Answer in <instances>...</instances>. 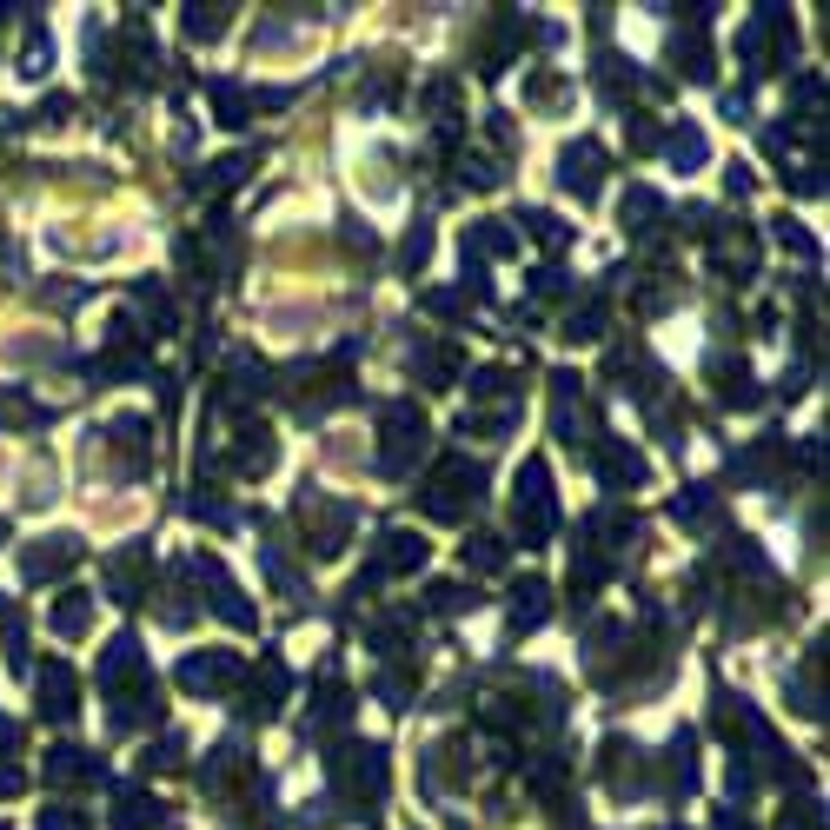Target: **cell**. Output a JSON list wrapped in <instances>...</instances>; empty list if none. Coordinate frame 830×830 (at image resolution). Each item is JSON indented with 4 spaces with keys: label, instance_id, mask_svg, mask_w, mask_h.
Listing matches in <instances>:
<instances>
[{
    "label": "cell",
    "instance_id": "obj_1",
    "mask_svg": "<svg viewBox=\"0 0 830 830\" xmlns=\"http://www.w3.org/2000/svg\"><path fill=\"white\" fill-rule=\"evenodd\" d=\"M87 459H100L114 478H140L146 459H153V426H146V419H107V426L87 439Z\"/></svg>",
    "mask_w": 830,
    "mask_h": 830
},
{
    "label": "cell",
    "instance_id": "obj_2",
    "mask_svg": "<svg viewBox=\"0 0 830 830\" xmlns=\"http://www.w3.org/2000/svg\"><path fill=\"white\" fill-rule=\"evenodd\" d=\"M478 491H485V472H478L472 459H446V465L432 472V485H426V512L446 519V525H459V519L478 506Z\"/></svg>",
    "mask_w": 830,
    "mask_h": 830
},
{
    "label": "cell",
    "instance_id": "obj_3",
    "mask_svg": "<svg viewBox=\"0 0 830 830\" xmlns=\"http://www.w3.org/2000/svg\"><path fill=\"white\" fill-rule=\"evenodd\" d=\"M353 506L346 498H325V491H306L299 498V538H306V552H319V558H332L346 545V532H353Z\"/></svg>",
    "mask_w": 830,
    "mask_h": 830
},
{
    "label": "cell",
    "instance_id": "obj_4",
    "mask_svg": "<svg viewBox=\"0 0 830 830\" xmlns=\"http://www.w3.org/2000/svg\"><path fill=\"white\" fill-rule=\"evenodd\" d=\"M426 452V412L412 405V399H399L392 412H386V446H379V465L399 478V472H412V459Z\"/></svg>",
    "mask_w": 830,
    "mask_h": 830
},
{
    "label": "cell",
    "instance_id": "obj_5",
    "mask_svg": "<svg viewBox=\"0 0 830 830\" xmlns=\"http://www.w3.org/2000/svg\"><path fill=\"white\" fill-rule=\"evenodd\" d=\"M332 778H340V791L372 804L386 791V751L379 744H346V751H332Z\"/></svg>",
    "mask_w": 830,
    "mask_h": 830
},
{
    "label": "cell",
    "instance_id": "obj_6",
    "mask_svg": "<svg viewBox=\"0 0 830 830\" xmlns=\"http://www.w3.org/2000/svg\"><path fill=\"white\" fill-rule=\"evenodd\" d=\"M737 54H744V67H751V73H778V60L791 54V21L784 14L751 21V27H744V40H737Z\"/></svg>",
    "mask_w": 830,
    "mask_h": 830
},
{
    "label": "cell",
    "instance_id": "obj_7",
    "mask_svg": "<svg viewBox=\"0 0 830 830\" xmlns=\"http://www.w3.org/2000/svg\"><path fill=\"white\" fill-rule=\"evenodd\" d=\"M598 174H605V146H598V140H571V146L558 153V180H565V193L598 200Z\"/></svg>",
    "mask_w": 830,
    "mask_h": 830
},
{
    "label": "cell",
    "instance_id": "obj_8",
    "mask_svg": "<svg viewBox=\"0 0 830 830\" xmlns=\"http://www.w3.org/2000/svg\"><path fill=\"white\" fill-rule=\"evenodd\" d=\"M67 565H80V538H67V532L34 538V545L21 552V578H27V585H47V578H60Z\"/></svg>",
    "mask_w": 830,
    "mask_h": 830
},
{
    "label": "cell",
    "instance_id": "obj_9",
    "mask_svg": "<svg viewBox=\"0 0 830 830\" xmlns=\"http://www.w3.org/2000/svg\"><path fill=\"white\" fill-rule=\"evenodd\" d=\"M598 771H605V784H612L618 797H638V791H644V778H651L644 751H638V744H625V737H612L605 751H598Z\"/></svg>",
    "mask_w": 830,
    "mask_h": 830
},
{
    "label": "cell",
    "instance_id": "obj_10",
    "mask_svg": "<svg viewBox=\"0 0 830 830\" xmlns=\"http://www.w3.org/2000/svg\"><path fill=\"white\" fill-rule=\"evenodd\" d=\"M233 678H239V657L233 651H200V657L180 664V691H193V698H206V691H220Z\"/></svg>",
    "mask_w": 830,
    "mask_h": 830
},
{
    "label": "cell",
    "instance_id": "obj_11",
    "mask_svg": "<svg viewBox=\"0 0 830 830\" xmlns=\"http://www.w3.org/2000/svg\"><path fill=\"white\" fill-rule=\"evenodd\" d=\"M146 578H153V558H146L140 545L107 558V592H114L120 605H140V598H146Z\"/></svg>",
    "mask_w": 830,
    "mask_h": 830
},
{
    "label": "cell",
    "instance_id": "obj_12",
    "mask_svg": "<svg viewBox=\"0 0 830 830\" xmlns=\"http://www.w3.org/2000/svg\"><path fill=\"white\" fill-rule=\"evenodd\" d=\"M34 685H40V711L47 718H73L80 711V678H73V664H40V672H34Z\"/></svg>",
    "mask_w": 830,
    "mask_h": 830
},
{
    "label": "cell",
    "instance_id": "obj_13",
    "mask_svg": "<svg viewBox=\"0 0 830 830\" xmlns=\"http://www.w3.org/2000/svg\"><path fill=\"white\" fill-rule=\"evenodd\" d=\"M100 685H107L114 698H120V691H133V685H146V657H140V644H133V638H114V644H107Z\"/></svg>",
    "mask_w": 830,
    "mask_h": 830
},
{
    "label": "cell",
    "instance_id": "obj_14",
    "mask_svg": "<svg viewBox=\"0 0 830 830\" xmlns=\"http://www.w3.org/2000/svg\"><path fill=\"white\" fill-rule=\"evenodd\" d=\"M419 565H426V538H419V532H386V538H379V565H372V578H386V571L405 578V571H419Z\"/></svg>",
    "mask_w": 830,
    "mask_h": 830
},
{
    "label": "cell",
    "instance_id": "obj_15",
    "mask_svg": "<svg viewBox=\"0 0 830 830\" xmlns=\"http://www.w3.org/2000/svg\"><path fill=\"white\" fill-rule=\"evenodd\" d=\"M239 784H253V764H246V744H220L213 751V764H206V791L213 797H226V791H239Z\"/></svg>",
    "mask_w": 830,
    "mask_h": 830
},
{
    "label": "cell",
    "instance_id": "obj_16",
    "mask_svg": "<svg viewBox=\"0 0 830 830\" xmlns=\"http://www.w3.org/2000/svg\"><path fill=\"white\" fill-rule=\"evenodd\" d=\"M353 718V691L340 685V678H319V691H312V718H306V731H325V724H346Z\"/></svg>",
    "mask_w": 830,
    "mask_h": 830
},
{
    "label": "cell",
    "instance_id": "obj_17",
    "mask_svg": "<svg viewBox=\"0 0 830 830\" xmlns=\"http://www.w3.org/2000/svg\"><path fill=\"white\" fill-rule=\"evenodd\" d=\"M286 698V664H260L253 685H246V718H273Z\"/></svg>",
    "mask_w": 830,
    "mask_h": 830
},
{
    "label": "cell",
    "instance_id": "obj_18",
    "mask_svg": "<svg viewBox=\"0 0 830 830\" xmlns=\"http://www.w3.org/2000/svg\"><path fill=\"white\" fill-rule=\"evenodd\" d=\"M711 239H718V266H724L731 280H744V273H751V260H758V239L744 233V226H718Z\"/></svg>",
    "mask_w": 830,
    "mask_h": 830
},
{
    "label": "cell",
    "instance_id": "obj_19",
    "mask_svg": "<svg viewBox=\"0 0 830 830\" xmlns=\"http://www.w3.org/2000/svg\"><path fill=\"white\" fill-rule=\"evenodd\" d=\"M598 478H605V485H618V491H631V485L644 478V459H638L631 446L605 439V446H598Z\"/></svg>",
    "mask_w": 830,
    "mask_h": 830
},
{
    "label": "cell",
    "instance_id": "obj_20",
    "mask_svg": "<svg viewBox=\"0 0 830 830\" xmlns=\"http://www.w3.org/2000/svg\"><path fill=\"white\" fill-rule=\"evenodd\" d=\"M552 612V592H545V578H519V585H512V631H532L538 618Z\"/></svg>",
    "mask_w": 830,
    "mask_h": 830
},
{
    "label": "cell",
    "instance_id": "obj_21",
    "mask_svg": "<svg viewBox=\"0 0 830 830\" xmlns=\"http://www.w3.org/2000/svg\"><path fill=\"white\" fill-rule=\"evenodd\" d=\"M47 778H54V784H100V758H94V751H73V744H60V751L47 758Z\"/></svg>",
    "mask_w": 830,
    "mask_h": 830
},
{
    "label": "cell",
    "instance_id": "obj_22",
    "mask_svg": "<svg viewBox=\"0 0 830 830\" xmlns=\"http://www.w3.org/2000/svg\"><path fill=\"white\" fill-rule=\"evenodd\" d=\"M146 724H159L153 685H133V691H120V698H114V731H146Z\"/></svg>",
    "mask_w": 830,
    "mask_h": 830
},
{
    "label": "cell",
    "instance_id": "obj_23",
    "mask_svg": "<svg viewBox=\"0 0 830 830\" xmlns=\"http://www.w3.org/2000/svg\"><path fill=\"white\" fill-rule=\"evenodd\" d=\"M54 631H60V638H87V631H94V598H87V592H60Z\"/></svg>",
    "mask_w": 830,
    "mask_h": 830
},
{
    "label": "cell",
    "instance_id": "obj_24",
    "mask_svg": "<svg viewBox=\"0 0 830 830\" xmlns=\"http://www.w3.org/2000/svg\"><path fill=\"white\" fill-rule=\"evenodd\" d=\"M711 372H718V399H724V405H758V392H751V372H744V359H718Z\"/></svg>",
    "mask_w": 830,
    "mask_h": 830
},
{
    "label": "cell",
    "instance_id": "obj_25",
    "mask_svg": "<svg viewBox=\"0 0 830 830\" xmlns=\"http://www.w3.org/2000/svg\"><path fill=\"white\" fill-rule=\"evenodd\" d=\"M459 372V346H426L419 359H412V379H419V386H446Z\"/></svg>",
    "mask_w": 830,
    "mask_h": 830
},
{
    "label": "cell",
    "instance_id": "obj_26",
    "mask_svg": "<svg viewBox=\"0 0 830 830\" xmlns=\"http://www.w3.org/2000/svg\"><path fill=\"white\" fill-rule=\"evenodd\" d=\"M672 60H678L685 80H711V47H704L698 34H678V40H672Z\"/></svg>",
    "mask_w": 830,
    "mask_h": 830
},
{
    "label": "cell",
    "instance_id": "obj_27",
    "mask_svg": "<svg viewBox=\"0 0 830 830\" xmlns=\"http://www.w3.org/2000/svg\"><path fill=\"white\" fill-rule=\"evenodd\" d=\"M657 220H664L657 193H651V187H631V193H625V226H631V233H651Z\"/></svg>",
    "mask_w": 830,
    "mask_h": 830
},
{
    "label": "cell",
    "instance_id": "obj_28",
    "mask_svg": "<svg viewBox=\"0 0 830 830\" xmlns=\"http://www.w3.org/2000/svg\"><path fill=\"white\" fill-rule=\"evenodd\" d=\"M114 817H120V830H153L159 823V804L146 791H120V810Z\"/></svg>",
    "mask_w": 830,
    "mask_h": 830
},
{
    "label": "cell",
    "instance_id": "obj_29",
    "mask_svg": "<svg viewBox=\"0 0 830 830\" xmlns=\"http://www.w3.org/2000/svg\"><path fill=\"white\" fill-rule=\"evenodd\" d=\"M512 246H519V233H512V226H498V220H485V226L472 233V253H465V260H478V253H498V260H506Z\"/></svg>",
    "mask_w": 830,
    "mask_h": 830
},
{
    "label": "cell",
    "instance_id": "obj_30",
    "mask_svg": "<svg viewBox=\"0 0 830 830\" xmlns=\"http://www.w3.org/2000/svg\"><path fill=\"white\" fill-rule=\"evenodd\" d=\"M213 107H220V127H246V114H253V100L239 87H213Z\"/></svg>",
    "mask_w": 830,
    "mask_h": 830
},
{
    "label": "cell",
    "instance_id": "obj_31",
    "mask_svg": "<svg viewBox=\"0 0 830 830\" xmlns=\"http://www.w3.org/2000/svg\"><path fill=\"white\" fill-rule=\"evenodd\" d=\"M187 34L193 40H220L226 34V8H187Z\"/></svg>",
    "mask_w": 830,
    "mask_h": 830
},
{
    "label": "cell",
    "instance_id": "obj_32",
    "mask_svg": "<svg viewBox=\"0 0 830 830\" xmlns=\"http://www.w3.org/2000/svg\"><path fill=\"white\" fill-rule=\"evenodd\" d=\"M47 60H54L47 34H40V27H27V54H21V73H27V80H40V73H47Z\"/></svg>",
    "mask_w": 830,
    "mask_h": 830
},
{
    "label": "cell",
    "instance_id": "obj_33",
    "mask_svg": "<svg viewBox=\"0 0 830 830\" xmlns=\"http://www.w3.org/2000/svg\"><path fill=\"white\" fill-rule=\"evenodd\" d=\"M519 226H532L545 246H565V239H571V226H565V220H552V213H538V206H532V213H519Z\"/></svg>",
    "mask_w": 830,
    "mask_h": 830
},
{
    "label": "cell",
    "instance_id": "obj_34",
    "mask_svg": "<svg viewBox=\"0 0 830 830\" xmlns=\"http://www.w3.org/2000/svg\"><path fill=\"white\" fill-rule=\"evenodd\" d=\"M565 100H571V87L558 73H532V107H565Z\"/></svg>",
    "mask_w": 830,
    "mask_h": 830
},
{
    "label": "cell",
    "instance_id": "obj_35",
    "mask_svg": "<svg viewBox=\"0 0 830 830\" xmlns=\"http://www.w3.org/2000/svg\"><path fill=\"white\" fill-rule=\"evenodd\" d=\"M691 778H698V758H691V737H678V744H672V791H691Z\"/></svg>",
    "mask_w": 830,
    "mask_h": 830
},
{
    "label": "cell",
    "instance_id": "obj_36",
    "mask_svg": "<svg viewBox=\"0 0 830 830\" xmlns=\"http://www.w3.org/2000/svg\"><path fill=\"white\" fill-rule=\"evenodd\" d=\"M146 764H153V771H180V764H187V737H159Z\"/></svg>",
    "mask_w": 830,
    "mask_h": 830
},
{
    "label": "cell",
    "instance_id": "obj_37",
    "mask_svg": "<svg viewBox=\"0 0 830 830\" xmlns=\"http://www.w3.org/2000/svg\"><path fill=\"white\" fill-rule=\"evenodd\" d=\"M386 166H392V159H386V153H372V159H366V166H359V174H366V193H372V200H379V193H392V187H399V174H386Z\"/></svg>",
    "mask_w": 830,
    "mask_h": 830
},
{
    "label": "cell",
    "instance_id": "obj_38",
    "mask_svg": "<svg viewBox=\"0 0 830 830\" xmlns=\"http://www.w3.org/2000/svg\"><path fill=\"white\" fill-rule=\"evenodd\" d=\"M379 698H386L392 711H399V704L412 698V672H405V664H399V672H379Z\"/></svg>",
    "mask_w": 830,
    "mask_h": 830
},
{
    "label": "cell",
    "instance_id": "obj_39",
    "mask_svg": "<svg viewBox=\"0 0 830 830\" xmlns=\"http://www.w3.org/2000/svg\"><path fill=\"white\" fill-rule=\"evenodd\" d=\"M426 253H432V233H426V220H419V233L405 239V253H399V266H405V273H419V266H426Z\"/></svg>",
    "mask_w": 830,
    "mask_h": 830
},
{
    "label": "cell",
    "instance_id": "obj_40",
    "mask_svg": "<svg viewBox=\"0 0 830 830\" xmlns=\"http://www.w3.org/2000/svg\"><path fill=\"white\" fill-rule=\"evenodd\" d=\"M472 565H478V571H491V565H506V538H491V532H478V538H472Z\"/></svg>",
    "mask_w": 830,
    "mask_h": 830
},
{
    "label": "cell",
    "instance_id": "obj_41",
    "mask_svg": "<svg viewBox=\"0 0 830 830\" xmlns=\"http://www.w3.org/2000/svg\"><path fill=\"white\" fill-rule=\"evenodd\" d=\"M47 498H54V465L34 459V472H27V506H47Z\"/></svg>",
    "mask_w": 830,
    "mask_h": 830
},
{
    "label": "cell",
    "instance_id": "obj_42",
    "mask_svg": "<svg viewBox=\"0 0 830 830\" xmlns=\"http://www.w3.org/2000/svg\"><path fill=\"white\" fill-rule=\"evenodd\" d=\"M698 153H704L698 127H678V133H672V159H678V166H698Z\"/></svg>",
    "mask_w": 830,
    "mask_h": 830
},
{
    "label": "cell",
    "instance_id": "obj_43",
    "mask_svg": "<svg viewBox=\"0 0 830 830\" xmlns=\"http://www.w3.org/2000/svg\"><path fill=\"white\" fill-rule=\"evenodd\" d=\"M478 598L465 592V585H432V612H472Z\"/></svg>",
    "mask_w": 830,
    "mask_h": 830
},
{
    "label": "cell",
    "instance_id": "obj_44",
    "mask_svg": "<svg viewBox=\"0 0 830 830\" xmlns=\"http://www.w3.org/2000/svg\"><path fill=\"white\" fill-rule=\"evenodd\" d=\"M598 325H605V312H598V306H585V312H571L565 340H598Z\"/></svg>",
    "mask_w": 830,
    "mask_h": 830
},
{
    "label": "cell",
    "instance_id": "obj_45",
    "mask_svg": "<svg viewBox=\"0 0 830 830\" xmlns=\"http://www.w3.org/2000/svg\"><path fill=\"white\" fill-rule=\"evenodd\" d=\"M325 459H332V465H353V459H359L353 432H332V439H325Z\"/></svg>",
    "mask_w": 830,
    "mask_h": 830
},
{
    "label": "cell",
    "instance_id": "obj_46",
    "mask_svg": "<svg viewBox=\"0 0 830 830\" xmlns=\"http://www.w3.org/2000/svg\"><path fill=\"white\" fill-rule=\"evenodd\" d=\"M485 133H491V146H498V153H512V146H519V127H512L506 114H498V120H491Z\"/></svg>",
    "mask_w": 830,
    "mask_h": 830
},
{
    "label": "cell",
    "instance_id": "obj_47",
    "mask_svg": "<svg viewBox=\"0 0 830 830\" xmlns=\"http://www.w3.org/2000/svg\"><path fill=\"white\" fill-rule=\"evenodd\" d=\"M459 174H465V187H491V180H498V166H491V159H465Z\"/></svg>",
    "mask_w": 830,
    "mask_h": 830
},
{
    "label": "cell",
    "instance_id": "obj_48",
    "mask_svg": "<svg viewBox=\"0 0 830 830\" xmlns=\"http://www.w3.org/2000/svg\"><path fill=\"white\" fill-rule=\"evenodd\" d=\"M67 114H73V100H67V94H54V100H47V107L34 114V127H60Z\"/></svg>",
    "mask_w": 830,
    "mask_h": 830
},
{
    "label": "cell",
    "instance_id": "obj_49",
    "mask_svg": "<svg viewBox=\"0 0 830 830\" xmlns=\"http://www.w3.org/2000/svg\"><path fill=\"white\" fill-rule=\"evenodd\" d=\"M47 830H87V817L67 810V804H54V810H47Z\"/></svg>",
    "mask_w": 830,
    "mask_h": 830
},
{
    "label": "cell",
    "instance_id": "obj_50",
    "mask_svg": "<svg viewBox=\"0 0 830 830\" xmlns=\"http://www.w3.org/2000/svg\"><path fill=\"white\" fill-rule=\"evenodd\" d=\"M657 140H664V133H657V127H651V120H644V114H638V120H631V146H638V153H651V146H657Z\"/></svg>",
    "mask_w": 830,
    "mask_h": 830
},
{
    "label": "cell",
    "instance_id": "obj_51",
    "mask_svg": "<svg viewBox=\"0 0 830 830\" xmlns=\"http://www.w3.org/2000/svg\"><path fill=\"white\" fill-rule=\"evenodd\" d=\"M718 830H744V817L737 810H718Z\"/></svg>",
    "mask_w": 830,
    "mask_h": 830
},
{
    "label": "cell",
    "instance_id": "obj_52",
    "mask_svg": "<svg viewBox=\"0 0 830 830\" xmlns=\"http://www.w3.org/2000/svg\"><path fill=\"white\" fill-rule=\"evenodd\" d=\"M8 744H14V724H8V718H0V751H8Z\"/></svg>",
    "mask_w": 830,
    "mask_h": 830
},
{
    "label": "cell",
    "instance_id": "obj_53",
    "mask_svg": "<svg viewBox=\"0 0 830 830\" xmlns=\"http://www.w3.org/2000/svg\"><path fill=\"white\" fill-rule=\"evenodd\" d=\"M0 253H8V239H0Z\"/></svg>",
    "mask_w": 830,
    "mask_h": 830
}]
</instances>
